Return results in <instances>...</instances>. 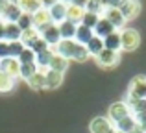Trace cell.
<instances>
[{
    "mask_svg": "<svg viewBox=\"0 0 146 133\" xmlns=\"http://www.w3.org/2000/svg\"><path fill=\"white\" fill-rule=\"evenodd\" d=\"M50 50H52L54 54L63 56L68 61L72 59V61H78V63H85L87 59H89V52H87L85 44H80L78 41H74V39H61L59 43H57L56 46H52Z\"/></svg>",
    "mask_w": 146,
    "mask_h": 133,
    "instance_id": "1",
    "label": "cell"
},
{
    "mask_svg": "<svg viewBox=\"0 0 146 133\" xmlns=\"http://www.w3.org/2000/svg\"><path fill=\"white\" fill-rule=\"evenodd\" d=\"M139 100H146V76L144 74H137L131 78L128 87V98H126V104L131 105Z\"/></svg>",
    "mask_w": 146,
    "mask_h": 133,
    "instance_id": "2",
    "label": "cell"
},
{
    "mask_svg": "<svg viewBox=\"0 0 146 133\" xmlns=\"http://www.w3.org/2000/svg\"><path fill=\"white\" fill-rule=\"evenodd\" d=\"M120 50L124 52H133L141 44V33L135 28H124L120 30Z\"/></svg>",
    "mask_w": 146,
    "mask_h": 133,
    "instance_id": "3",
    "label": "cell"
},
{
    "mask_svg": "<svg viewBox=\"0 0 146 133\" xmlns=\"http://www.w3.org/2000/svg\"><path fill=\"white\" fill-rule=\"evenodd\" d=\"M129 115H131V111H129V105L126 104V102H115V104L109 105V111H107V118H109V122L115 124V126Z\"/></svg>",
    "mask_w": 146,
    "mask_h": 133,
    "instance_id": "4",
    "label": "cell"
},
{
    "mask_svg": "<svg viewBox=\"0 0 146 133\" xmlns=\"http://www.w3.org/2000/svg\"><path fill=\"white\" fill-rule=\"evenodd\" d=\"M118 11L122 13V17H124V21H133V19L139 17L141 13V2L139 0H124V2L118 6Z\"/></svg>",
    "mask_w": 146,
    "mask_h": 133,
    "instance_id": "5",
    "label": "cell"
},
{
    "mask_svg": "<svg viewBox=\"0 0 146 133\" xmlns=\"http://www.w3.org/2000/svg\"><path fill=\"white\" fill-rule=\"evenodd\" d=\"M118 61H120V54L113 52V50H107V48H104L96 56V63L102 68H113V67L118 65Z\"/></svg>",
    "mask_w": 146,
    "mask_h": 133,
    "instance_id": "6",
    "label": "cell"
},
{
    "mask_svg": "<svg viewBox=\"0 0 146 133\" xmlns=\"http://www.w3.org/2000/svg\"><path fill=\"white\" fill-rule=\"evenodd\" d=\"M32 21H33V28L37 30V32H44V30L48 28L50 24H54L52 19H50V11L44 9V7H41V9H37L35 13L32 15Z\"/></svg>",
    "mask_w": 146,
    "mask_h": 133,
    "instance_id": "7",
    "label": "cell"
},
{
    "mask_svg": "<svg viewBox=\"0 0 146 133\" xmlns=\"http://www.w3.org/2000/svg\"><path fill=\"white\" fill-rule=\"evenodd\" d=\"M0 72H4L9 78H19V72H21V63L17 58H4L0 59Z\"/></svg>",
    "mask_w": 146,
    "mask_h": 133,
    "instance_id": "8",
    "label": "cell"
},
{
    "mask_svg": "<svg viewBox=\"0 0 146 133\" xmlns=\"http://www.w3.org/2000/svg\"><path fill=\"white\" fill-rule=\"evenodd\" d=\"M104 19H107V21L111 22V24L115 26V30H124V17H122V13L118 11V7H109V9H104Z\"/></svg>",
    "mask_w": 146,
    "mask_h": 133,
    "instance_id": "9",
    "label": "cell"
},
{
    "mask_svg": "<svg viewBox=\"0 0 146 133\" xmlns=\"http://www.w3.org/2000/svg\"><path fill=\"white\" fill-rule=\"evenodd\" d=\"M111 128H113V124L109 122L107 116H94V118L91 120V124H89L91 133H107Z\"/></svg>",
    "mask_w": 146,
    "mask_h": 133,
    "instance_id": "10",
    "label": "cell"
},
{
    "mask_svg": "<svg viewBox=\"0 0 146 133\" xmlns=\"http://www.w3.org/2000/svg\"><path fill=\"white\" fill-rule=\"evenodd\" d=\"M48 11H50V19H52L54 24H61V22L67 21V4L57 2L56 6H52Z\"/></svg>",
    "mask_w": 146,
    "mask_h": 133,
    "instance_id": "11",
    "label": "cell"
},
{
    "mask_svg": "<svg viewBox=\"0 0 146 133\" xmlns=\"http://www.w3.org/2000/svg\"><path fill=\"white\" fill-rule=\"evenodd\" d=\"M94 35L96 37H100V39H106L107 35H111V33L113 32H117V30H115V26L111 24L109 21H107V19H104V17H100V21H98V24L94 26Z\"/></svg>",
    "mask_w": 146,
    "mask_h": 133,
    "instance_id": "12",
    "label": "cell"
},
{
    "mask_svg": "<svg viewBox=\"0 0 146 133\" xmlns=\"http://www.w3.org/2000/svg\"><path fill=\"white\" fill-rule=\"evenodd\" d=\"M41 37H43L44 41L48 43V46H56L57 43L61 41V35H59V28H57V24H50L44 32H41Z\"/></svg>",
    "mask_w": 146,
    "mask_h": 133,
    "instance_id": "13",
    "label": "cell"
},
{
    "mask_svg": "<svg viewBox=\"0 0 146 133\" xmlns=\"http://www.w3.org/2000/svg\"><path fill=\"white\" fill-rule=\"evenodd\" d=\"M9 2H13L22 13H28V15H33L37 9H41L39 0H9Z\"/></svg>",
    "mask_w": 146,
    "mask_h": 133,
    "instance_id": "14",
    "label": "cell"
},
{
    "mask_svg": "<svg viewBox=\"0 0 146 133\" xmlns=\"http://www.w3.org/2000/svg\"><path fill=\"white\" fill-rule=\"evenodd\" d=\"M52 56H54V52L50 50V48H48V50H44V52H39V54H35V65H37V70L43 72V74H46Z\"/></svg>",
    "mask_w": 146,
    "mask_h": 133,
    "instance_id": "15",
    "label": "cell"
},
{
    "mask_svg": "<svg viewBox=\"0 0 146 133\" xmlns=\"http://www.w3.org/2000/svg\"><path fill=\"white\" fill-rule=\"evenodd\" d=\"M21 15H22V11L19 9V7L15 6L13 2H9V4H7V6L2 9V21H4V22H17Z\"/></svg>",
    "mask_w": 146,
    "mask_h": 133,
    "instance_id": "16",
    "label": "cell"
},
{
    "mask_svg": "<svg viewBox=\"0 0 146 133\" xmlns=\"http://www.w3.org/2000/svg\"><path fill=\"white\" fill-rule=\"evenodd\" d=\"M22 30L17 26V22H6V28H4V41L11 43V41H19L21 39Z\"/></svg>",
    "mask_w": 146,
    "mask_h": 133,
    "instance_id": "17",
    "label": "cell"
},
{
    "mask_svg": "<svg viewBox=\"0 0 146 133\" xmlns=\"http://www.w3.org/2000/svg\"><path fill=\"white\" fill-rule=\"evenodd\" d=\"M39 37H41V33L37 32L35 28H30V30H24V32L21 33V39H19V41L22 43V46H24V48H32L33 43H35Z\"/></svg>",
    "mask_w": 146,
    "mask_h": 133,
    "instance_id": "18",
    "label": "cell"
},
{
    "mask_svg": "<svg viewBox=\"0 0 146 133\" xmlns=\"http://www.w3.org/2000/svg\"><path fill=\"white\" fill-rule=\"evenodd\" d=\"M44 81H46V89L54 91L63 83V74L61 72H56V70H46L44 74Z\"/></svg>",
    "mask_w": 146,
    "mask_h": 133,
    "instance_id": "19",
    "label": "cell"
},
{
    "mask_svg": "<svg viewBox=\"0 0 146 133\" xmlns=\"http://www.w3.org/2000/svg\"><path fill=\"white\" fill-rule=\"evenodd\" d=\"M94 37V32L91 28H87V26H83V24H78V28H76V37H74V41H78L80 44H87L91 39Z\"/></svg>",
    "mask_w": 146,
    "mask_h": 133,
    "instance_id": "20",
    "label": "cell"
},
{
    "mask_svg": "<svg viewBox=\"0 0 146 133\" xmlns=\"http://www.w3.org/2000/svg\"><path fill=\"white\" fill-rule=\"evenodd\" d=\"M83 13H85V9H82V7L74 6V4L67 6V21H68V22H72V24H76V26L82 22Z\"/></svg>",
    "mask_w": 146,
    "mask_h": 133,
    "instance_id": "21",
    "label": "cell"
},
{
    "mask_svg": "<svg viewBox=\"0 0 146 133\" xmlns=\"http://www.w3.org/2000/svg\"><path fill=\"white\" fill-rule=\"evenodd\" d=\"M68 67V59H65L63 56L59 54H54L52 59H50V65H48V70H56V72H61L63 74Z\"/></svg>",
    "mask_w": 146,
    "mask_h": 133,
    "instance_id": "22",
    "label": "cell"
},
{
    "mask_svg": "<svg viewBox=\"0 0 146 133\" xmlns=\"http://www.w3.org/2000/svg\"><path fill=\"white\" fill-rule=\"evenodd\" d=\"M57 28H59L61 39H74L76 37V28H78V26L72 24V22L65 21V22H61V24H57Z\"/></svg>",
    "mask_w": 146,
    "mask_h": 133,
    "instance_id": "23",
    "label": "cell"
},
{
    "mask_svg": "<svg viewBox=\"0 0 146 133\" xmlns=\"http://www.w3.org/2000/svg\"><path fill=\"white\" fill-rule=\"evenodd\" d=\"M102 41H104V48L113 50V52H120V33L118 32H113L111 35H107Z\"/></svg>",
    "mask_w": 146,
    "mask_h": 133,
    "instance_id": "24",
    "label": "cell"
},
{
    "mask_svg": "<svg viewBox=\"0 0 146 133\" xmlns=\"http://www.w3.org/2000/svg\"><path fill=\"white\" fill-rule=\"evenodd\" d=\"M30 85V89H33V91H41V89H46V81H44V74L43 72H39L37 70L35 74L32 76V78L26 81Z\"/></svg>",
    "mask_w": 146,
    "mask_h": 133,
    "instance_id": "25",
    "label": "cell"
},
{
    "mask_svg": "<svg viewBox=\"0 0 146 133\" xmlns=\"http://www.w3.org/2000/svg\"><path fill=\"white\" fill-rule=\"evenodd\" d=\"M85 48H87V52H89V56H94V58H96V56L100 54V52L104 50V41L100 39V37H96V35H94L93 39H91L89 43L85 44Z\"/></svg>",
    "mask_w": 146,
    "mask_h": 133,
    "instance_id": "26",
    "label": "cell"
},
{
    "mask_svg": "<svg viewBox=\"0 0 146 133\" xmlns=\"http://www.w3.org/2000/svg\"><path fill=\"white\" fill-rule=\"evenodd\" d=\"M135 126H137L135 116H133V115H129V116H126L124 120H120V122L117 124V130H118V131H122V133H129V131H131Z\"/></svg>",
    "mask_w": 146,
    "mask_h": 133,
    "instance_id": "27",
    "label": "cell"
},
{
    "mask_svg": "<svg viewBox=\"0 0 146 133\" xmlns=\"http://www.w3.org/2000/svg\"><path fill=\"white\" fill-rule=\"evenodd\" d=\"M37 72V65L35 63H28V65H21V72H19V78H22L24 81H28L33 74Z\"/></svg>",
    "mask_w": 146,
    "mask_h": 133,
    "instance_id": "28",
    "label": "cell"
},
{
    "mask_svg": "<svg viewBox=\"0 0 146 133\" xmlns=\"http://www.w3.org/2000/svg\"><path fill=\"white\" fill-rule=\"evenodd\" d=\"M15 87V79L6 76L4 72H0V93H9Z\"/></svg>",
    "mask_w": 146,
    "mask_h": 133,
    "instance_id": "29",
    "label": "cell"
},
{
    "mask_svg": "<svg viewBox=\"0 0 146 133\" xmlns=\"http://www.w3.org/2000/svg\"><path fill=\"white\" fill-rule=\"evenodd\" d=\"M98 21H100V15H94V13H89V11H85L80 24H83V26H87V28L94 30V26L98 24Z\"/></svg>",
    "mask_w": 146,
    "mask_h": 133,
    "instance_id": "30",
    "label": "cell"
},
{
    "mask_svg": "<svg viewBox=\"0 0 146 133\" xmlns=\"http://www.w3.org/2000/svg\"><path fill=\"white\" fill-rule=\"evenodd\" d=\"M19 63L21 65H28V63H35V52L32 50V48H24V50L21 52V56H19Z\"/></svg>",
    "mask_w": 146,
    "mask_h": 133,
    "instance_id": "31",
    "label": "cell"
},
{
    "mask_svg": "<svg viewBox=\"0 0 146 133\" xmlns=\"http://www.w3.org/2000/svg\"><path fill=\"white\" fill-rule=\"evenodd\" d=\"M17 26L24 32V30H30V28H33V21H32V15H28V13H22L21 17H19V21H17Z\"/></svg>",
    "mask_w": 146,
    "mask_h": 133,
    "instance_id": "32",
    "label": "cell"
},
{
    "mask_svg": "<svg viewBox=\"0 0 146 133\" xmlns=\"http://www.w3.org/2000/svg\"><path fill=\"white\" fill-rule=\"evenodd\" d=\"M85 11L94 13V15H100V13H104V7H102V4H100V0H89L87 6H85Z\"/></svg>",
    "mask_w": 146,
    "mask_h": 133,
    "instance_id": "33",
    "label": "cell"
},
{
    "mask_svg": "<svg viewBox=\"0 0 146 133\" xmlns=\"http://www.w3.org/2000/svg\"><path fill=\"white\" fill-rule=\"evenodd\" d=\"M7 48H9V58H19V56H21V52L24 50V46H22L21 41H11Z\"/></svg>",
    "mask_w": 146,
    "mask_h": 133,
    "instance_id": "34",
    "label": "cell"
},
{
    "mask_svg": "<svg viewBox=\"0 0 146 133\" xmlns=\"http://www.w3.org/2000/svg\"><path fill=\"white\" fill-rule=\"evenodd\" d=\"M129 111H131V115H143V113H146V100H139L135 104H131Z\"/></svg>",
    "mask_w": 146,
    "mask_h": 133,
    "instance_id": "35",
    "label": "cell"
},
{
    "mask_svg": "<svg viewBox=\"0 0 146 133\" xmlns=\"http://www.w3.org/2000/svg\"><path fill=\"white\" fill-rule=\"evenodd\" d=\"M48 48H50V46H48V43L43 39V37H39V39H37L35 43H33L32 50L35 52V54H39V52H44V50H48Z\"/></svg>",
    "mask_w": 146,
    "mask_h": 133,
    "instance_id": "36",
    "label": "cell"
},
{
    "mask_svg": "<svg viewBox=\"0 0 146 133\" xmlns=\"http://www.w3.org/2000/svg\"><path fill=\"white\" fill-rule=\"evenodd\" d=\"M122 2H124V0H100V4H102L104 9H109V7H118Z\"/></svg>",
    "mask_w": 146,
    "mask_h": 133,
    "instance_id": "37",
    "label": "cell"
},
{
    "mask_svg": "<svg viewBox=\"0 0 146 133\" xmlns=\"http://www.w3.org/2000/svg\"><path fill=\"white\" fill-rule=\"evenodd\" d=\"M9 43L7 41H0V59H4V58H9Z\"/></svg>",
    "mask_w": 146,
    "mask_h": 133,
    "instance_id": "38",
    "label": "cell"
},
{
    "mask_svg": "<svg viewBox=\"0 0 146 133\" xmlns=\"http://www.w3.org/2000/svg\"><path fill=\"white\" fill-rule=\"evenodd\" d=\"M133 116H135L137 124L143 128V131H146V113H143V115H133Z\"/></svg>",
    "mask_w": 146,
    "mask_h": 133,
    "instance_id": "39",
    "label": "cell"
},
{
    "mask_svg": "<svg viewBox=\"0 0 146 133\" xmlns=\"http://www.w3.org/2000/svg\"><path fill=\"white\" fill-rule=\"evenodd\" d=\"M59 2V0H39L41 7H44V9H50L52 6H56V4Z\"/></svg>",
    "mask_w": 146,
    "mask_h": 133,
    "instance_id": "40",
    "label": "cell"
},
{
    "mask_svg": "<svg viewBox=\"0 0 146 133\" xmlns=\"http://www.w3.org/2000/svg\"><path fill=\"white\" fill-rule=\"evenodd\" d=\"M87 2H89V0H72V4H74V6H78V7H82V9H85Z\"/></svg>",
    "mask_w": 146,
    "mask_h": 133,
    "instance_id": "41",
    "label": "cell"
},
{
    "mask_svg": "<svg viewBox=\"0 0 146 133\" xmlns=\"http://www.w3.org/2000/svg\"><path fill=\"white\" fill-rule=\"evenodd\" d=\"M4 28H6V22L0 19V41H4Z\"/></svg>",
    "mask_w": 146,
    "mask_h": 133,
    "instance_id": "42",
    "label": "cell"
},
{
    "mask_svg": "<svg viewBox=\"0 0 146 133\" xmlns=\"http://www.w3.org/2000/svg\"><path fill=\"white\" fill-rule=\"evenodd\" d=\"M7 4H9V0H0V11H2L4 7L7 6Z\"/></svg>",
    "mask_w": 146,
    "mask_h": 133,
    "instance_id": "43",
    "label": "cell"
},
{
    "mask_svg": "<svg viewBox=\"0 0 146 133\" xmlns=\"http://www.w3.org/2000/svg\"><path fill=\"white\" fill-rule=\"evenodd\" d=\"M59 2H63V4H67V6H70V4H72V0H59Z\"/></svg>",
    "mask_w": 146,
    "mask_h": 133,
    "instance_id": "44",
    "label": "cell"
},
{
    "mask_svg": "<svg viewBox=\"0 0 146 133\" xmlns=\"http://www.w3.org/2000/svg\"><path fill=\"white\" fill-rule=\"evenodd\" d=\"M107 133H118V130H117V128H111V130L107 131Z\"/></svg>",
    "mask_w": 146,
    "mask_h": 133,
    "instance_id": "45",
    "label": "cell"
},
{
    "mask_svg": "<svg viewBox=\"0 0 146 133\" xmlns=\"http://www.w3.org/2000/svg\"><path fill=\"white\" fill-rule=\"evenodd\" d=\"M144 133H146V131H144Z\"/></svg>",
    "mask_w": 146,
    "mask_h": 133,
    "instance_id": "46",
    "label": "cell"
}]
</instances>
